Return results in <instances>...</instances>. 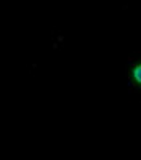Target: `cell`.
I'll return each mask as SVG.
<instances>
[{
  "mask_svg": "<svg viewBox=\"0 0 141 160\" xmlns=\"http://www.w3.org/2000/svg\"><path fill=\"white\" fill-rule=\"evenodd\" d=\"M130 83L141 90V59H136L132 62L130 68Z\"/></svg>",
  "mask_w": 141,
  "mask_h": 160,
  "instance_id": "cell-1",
  "label": "cell"
}]
</instances>
